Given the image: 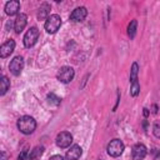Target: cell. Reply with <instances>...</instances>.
Returning a JSON list of instances; mask_svg holds the SVG:
<instances>
[{"mask_svg":"<svg viewBox=\"0 0 160 160\" xmlns=\"http://www.w3.org/2000/svg\"><path fill=\"white\" fill-rule=\"evenodd\" d=\"M18 129L20 130V132L25 134V135H29L31 132H34V130L36 129V121L32 116H29V115H24L21 118H19L18 120Z\"/></svg>","mask_w":160,"mask_h":160,"instance_id":"obj_1","label":"cell"},{"mask_svg":"<svg viewBox=\"0 0 160 160\" xmlns=\"http://www.w3.org/2000/svg\"><path fill=\"white\" fill-rule=\"evenodd\" d=\"M44 26H45L46 32L54 34V32H56V31L60 29V26H61V18H60L58 14H52V15H50V16L46 19Z\"/></svg>","mask_w":160,"mask_h":160,"instance_id":"obj_2","label":"cell"},{"mask_svg":"<svg viewBox=\"0 0 160 160\" xmlns=\"http://www.w3.org/2000/svg\"><path fill=\"white\" fill-rule=\"evenodd\" d=\"M124 142L119 139H114L111 140L109 144H108V148H106V151L110 156L112 158H116V156H120L124 151Z\"/></svg>","mask_w":160,"mask_h":160,"instance_id":"obj_3","label":"cell"},{"mask_svg":"<svg viewBox=\"0 0 160 160\" xmlns=\"http://www.w3.org/2000/svg\"><path fill=\"white\" fill-rule=\"evenodd\" d=\"M39 35H40V32H39V29L38 28H35V26H31L28 31H26V34L24 35V46L25 48H31V46H34L35 45V42L38 41V39H39Z\"/></svg>","mask_w":160,"mask_h":160,"instance_id":"obj_4","label":"cell"},{"mask_svg":"<svg viewBox=\"0 0 160 160\" xmlns=\"http://www.w3.org/2000/svg\"><path fill=\"white\" fill-rule=\"evenodd\" d=\"M74 75H75V71L71 66H62L60 68V70L58 71V80L61 81V82H70L72 79H74Z\"/></svg>","mask_w":160,"mask_h":160,"instance_id":"obj_5","label":"cell"},{"mask_svg":"<svg viewBox=\"0 0 160 160\" xmlns=\"http://www.w3.org/2000/svg\"><path fill=\"white\" fill-rule=\"evenodd\" d=\"M55 142L59 148L61 149H65V148H69L70 144L72 142V135L68 131H61L58 134L56 139H55Z\"/></svg>","mask_w":160,"mask_h":160,"instance_id":"obj_6","label":"cell"},{"mask_svg":"<svg viewBox=\"0 0 160 160\" xmlns=\"http://www.w3.org/2000/svg\"><path fill=\"white\" fill-rule=\"evenodd\" d=\"M22 69H24V59L21 56H15L10 61V64H9V70L15 76L20 75V72L22 71Z\"/></svg>","mask_w":160,"mask_h":160,"instance_id":"obj_7","label":"cell"},{"mask_svg":"<svg viewBox=\"0 0 160 160\" xmlns=\"http://www.w3.org/2000/svg\"><path fill=\"white\" fill-rule=\"evenodd\" d=\"M26 22H28V16L24 14V12H20L16 15L15 20H14V30L16 34H20L25 26H26Z\"/></svg>","mask_w":160,"mask_h":160,"instance_id":"obj_8","label":"cell"},{"mask_svg":"<svg viewBox=\"0 0 160 160\" xmlns=\"http://www.w3.org/2000/svg\"><path fill=\"white\" fill-rule=\"evenodd\" d=\"M88 15V10L85 6H79L76 8L75 10H72V12L70 14V20L74 21V22H78V21H82Z\"/></svg>","mask_w":160,"mask_h":160,"instance_id":"obj_9","label":"cell"},{"mask_svg":"<svg viewBox=\"0 0 160 160\" xmlns=\"http://www.w3.org/2000/svg\"><path fill=\"white\" fill-rule=\"evenodd\" d=\"M148 154V150L145 148V145L142 144H136L132 146V151H131V155H132V159L134 160H142Z\"/></svg>","mask_w":160,"mask_h":160,"instance_id":"obj_10","label":"cell"},{"mask_svg":"<svg viewBox=\"0 0 160 160\" xmlns=\"http://www.w3.org/2000/svg\"><path fill=\"white\" fill-rule=\"evenodd\" d=\"M15 49V41L14 40H8L6 42H4L1 46H0V56L4 59V58H8Z\"/></svg>","mask_w":160,"mask_h":160,"instance_id":"obj_11","label":"cell"},{"mask_svg":"<svg viewBox=\"0 0 160 160\" xmlns=\"http://www.w3.org/2000/svg\"><path fill=\"white\" fill-rule=\"evenodd\" d=\"M82 154V149L79 145H72L68 151H66V160H78Z\"/></svg>","mask_w":160,"mask_h":160,"instance_id":"obj_12","label":"cell"},{"mask_svg":"<svg viewBox=\"0 0 160 160\" xmlns=\"http://www.w3.org/2000/svg\"><path fill=\"white\" fill-rule=\"evenodd\" d=\"M19 9H20V2L18 0H10L5 4V12L10 16L18 14Z\"/></svg>","mask_w":160,"mask_h":160,"instance_id":"obj_13","label":"cell"},{"mask_svg":"<svg viewBox=\"0 0 160 160\" xmlns=\"http://www.w3.org/2000/svg\"><path fill=\"white\" fill-rule=\"evenodd\" d=\"M50 10H51L50 4L42 2L39 8V11H38V19L39 20H46L50 16Z\"/></svg>","mask_w":160,"mask_h":160,"instance_id":"obj_14","label":"cell"},{"mask_svg":"<svg viewBox=\"0 0 160 160\" xmlns=\"http://www.w3.org/2000/svg\"><path fill=\"white\" fill-rule=\"evenodd\" d=\"M42 154H44V146H35L32 150H30V152H29V158H28V159H30V160H35V159L40 158Z\"/></svg>","mask_w":160,"mask_h":160,"instance_id":"obj_15","label":"cell"},{"mask_svg":"<svg viewBox=\"0 0 160 160\" xmlns=\"http://www.w3.org/2000/svg\"><path fill=\"white\" fill-rule=\"evenodd\" d=\"M9 89H10V80L8 79V76L4 75L0 80V95H5Z\"/></svg>","mask_w":160,"mask_h":160,"instance_id":"obj_16","label":"cell"},{"mask_svg":"<svg viewBox=\"0 0 160 160\" xmlns=\"http://www.w3.org/2000/svg\"><path fill=\"white\" fill-rule=\"evenodd\" d=\"M136 28H138V21L134 19V20H131L130 24L128 25V35H129L130 39H134V38H135Z\"/></svg>","mask_w":160,"mask_h":160,"instance_id":"obj_17","label":"cell"},{"mask_svg":"<svg viewBox=\"0 0 160 160\" xmlns=\"http://www.w3.org/2000/svg\"><path fill=\"white\" fill-rule=\"evenodd\" d=\"M138 72H139V65L136 62H132L131 70H130V82L138 81Z\"/></svg>","mask_w":160,"mask_h":160,"instance_id":"obj_18","label":"cell"},{"mask_svg":"<svg viewBox=\"0 0 160 160\" xmlns=\"http://www.w3.org/2000/svg\"><path fill=\"white\" fill-rule=\"evenodd\" d=\"M140 91V84L138 81L135 82H131V86H130V95L131 96H136Z\"/></svg>","mask_w":160,"mask_h":160,"instance_id":"obj_19","label":"cell"},{"mask_svg":"<svg viewBox=\"0 0 160 160\" xmlns=\"http://www.w3.org/2000/svg\"><path fill=\"white\" fill-rule=\"evenodd\" d=\"M48 100H49V102H51V104H54V105H59V104L61 102V99H60V98H58L54 92L48 94Z\"/></svg>","mask_w":160,"mask_h":160,"instance_id":"obj_20","label":"cell"},{"mask_svg":"<svg viewBox=\"0 0 160 160\" xmlns=\"http://www.w3.org/2000/svg\"><path fill=\"white\" fill-rule=\"evenodd\" d=\"M152 132H154L155 138L160 139V125H159V124H155V125H154V128H152Z\"/></svg>","mask_w":160,"mask_h":160,"instance_id":"obj_21","label":"cell"},{"mask_svg":"<svg viewBox=\"0 0 160 160\" xmlns=\"http://www.w3.org/2000/svg\"><path fill=\"white\" fill-rule=\"evenodd\" d=\"M26 158H29V154H28V150H22L21 154L18 156V160H25Z\"/></svg>","mask_w":160,"mask_h":160,"instance_id":"obj_22","label":"cell"},{"mask_svg":"<svg viewBox=\"0 0 160 160\" xmlns=\"http://www.w3.org/2000/svg\"><path fill=\"white\" fill-rule=\"evenodd\" d=\"M49 160H64V158H62L61 155H54V156H51Z\"/></svg>","mask_w":160,"mask_h":160,"instance_id":"obj_23","label":"cell"},{"mask_svg":"<svg viewBox=\"0 0 160 160\" xmlns=\"http://www.w3.org/2000/svg\"><path fill=\"white\" fill-rule=\"evenodd\" d=\"M142 110H144V111H142V112H144V116H145V118H148V116H149V110H148L146 108H144Z\"/></svg>","mask_w":160,"mask_h":160,"instance_id":"obj_24","label":"cell"},{"mask_svg":"<svg viewBox=\"0 0 160 160\" xmlns=\"http://www.w3.org/2000/svg\"><path fill=\"white\" fill-rule=\"evenodd\" d=\"M1 156H2V158H1V160H6V154H5L4 151L1 152Z\"/></svg>","mask_w":160,"mask_h":160,"instance_id":"obj_25","label":"cell"}]
</instances>
